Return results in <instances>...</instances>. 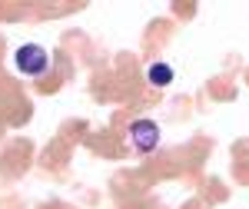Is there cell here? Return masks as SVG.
<instances>
[{"label":"cell","instance_id":"cell-2","mask_svg":"<svg viewBox=\"0 0 249 209\" xmlns=\"http://www.w3.org/2000/svg\"><path fill=\"white\" fill-rule=\"evenodd\" d=\"M130 139H133V146L140 153H150L156 146V139H160V126L153 120H136L133 130H130Z\"/></svg>","mask_w":249,"mask_h":209},{"label":"cell","instance_id":"cell-3","mask_svg":"<svg viewBox=\"0 0 249 209\" xmlns=\"http://www.w3.org/2000/svg\"><path fill=\"white\" fill-rule=\"evenodd\" d=\"M146 76H150L153 87H166V83H173V70L166 67V63H153V67L146 70Z\"/></svg>","mask_w":249,"mask_h":209},{"label":"cell","instance_id":"cell-1","mask_svg":"<svg viewBox=\"0 0 249 209\" xmlns=\"http://www.w3.org/2000/svg\"><path fill=\"white\" fill-rule=\"evenodd\" d=\"M14 63H17L20 73L27 76H40L47 73V50L43 47H37V43H27V47H17V53H14Z\"/></svg>","mask_w":249,"mask_h":209}]
</instances>
